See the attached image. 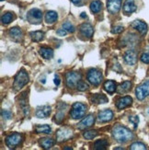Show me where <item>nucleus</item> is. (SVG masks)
I'll return each instance as SVG.
<instances>
[{
    "label": "nucleus",
    "instance_id": "f257e3e1",
    "mask_svg": "<svg viewBox=\"0 0 149 150\" xmlns=\"http://www.w3.org/2000/svg\"><path fill=\"white\" fill-rule=\"evenodd\" d=\"M112 136L118 143H126L133 139V134L128 128L121 125H115L112 128Z\"/></svg>",
    "mask_w": 149,
    "mask_h": 150
},
{
    "label": "nucleus",
    "instance_id": "f03ea898",
    "mask_svg": "<svg viewBox=\"0 0 149 150\" xmlns=\"http://www.w3.org/2000/svg\"><path fill=\"white\" fill-rule=\"evenodd\" d=\"M87 112V106L81 102H76L72 105V109L70 112V116L74 120H78L83 118Z\"/></svg>",
    "mask_w": 149,
    "mask_h": 150
},
{
    "label": "nucleus",
    "instance_id": "7ed1b4c3",
    "mask_svg": "<svg viewBox=\"0 0 149 150\" xmlns=\"http://www.w3.org/2000/svg\"><path fill=\"white\" fill-rule=\"evenodd\" d=\"M28 83H29L28 73L26 72L24 69H22L16 75L13 87H14V88L16 90H19V89H21L24 86H26Z\"/></svg>",
    "mask_w": 149,
    "mask_h": 150
},
{
    "label": "nucleus",
    "instance_id": "20e7f679",
    "mask_svg": "<svg viewBox=\"0 0 149 150\" xmlns=\"http://www.w3.org/2000/svg\"><path fill=\"white\" fill-rule=\"evenodd\" d=\"M87 78H88V82L90 84H92L93 86H99L103 79V76L99 69L92 68L88 71Z\"/></svg>",
    "mask_w": 149,
    "mask_h": 150
},
{
    "label": "nucleus",
    "instance_id": "39448f33",
    "mask_svg": "<svg viewBox=\"0 0 149 150\" xmlns=\"http://www.w3.org/2000/svg\"><path fill=\"white\" fill-rule=\"evenodd\" d=\"M81 75L77 72H67L66 74V83L69 88H75L77 83L81 80Z\"/></svg>",
    "mask_w": 149,
    "mask_h": 150
},
{
    "label": "nucleus",
    "instance_id": "423d86ee",
    "mask_svg": "<svg viewBox=\"0 0 149 150\" xmlns=\"http://www.w3.org/2000/svg\"><path fill=\"white\" fill-rule=\"evenodd\" d=\"M22 142V135L20 134L14 133L11 134L6 138V145L9 148H15L18 146Z\"/></svg>",
    "mask_w": 149,
    "mask_h": 150
},
{
    "label": "nucleus",
    "instance_id": "0eeeda50",
    "mask_svg": "<svg viewBox=\"0 0 149 150\" xmlns=\"http://www.w3.org/2000/svg\"><path fill=\"white\" fill-rule=\"evenodd\" d=\"M135 95H136V98L139 100H143L147 96H149V79L136 88Z\"/></svg>",
    "mask_w": 149,
    "mask_h": 150
},
{
    "label": "nucleus",
    "instance_id": "6e6552de",
    "mask_svg": "<svg viewBox=\"0 0 149 150\" xmlns=\"http://www.w3.org/2000/svg\"><path fill=\"white\" fill-rule=\"evenodd\" d=\"M73 136V131L72 129L68 127H63L59 129L56 133V140L58 142H64L69 140Z\"/></svg>",
    "mask_w": 149,
    "mask_h": 150
},
{
    "label": "nucleus",
    "instance_id": "1a4fd4ad",
    "mask_svg": "<svg viewBox=\"0 0 149 150\" xmlns=\"http://www.w3.org/2000/svg\"><path fill=\"white\" fill-rule=\"evenodd\" d=\"M121 0H108L107 9L111 14H117L121 9Z\"/></svg>",
    "mask_w": 149,
    "mask_h": 150
},
{
    "label": "nucleus",
    "instance_id": "9d476101",
    "mask_svg": "<svg viewBox=\"0 0 149 150\" xmlns=\"http://www.w3.org/2000/svg\"><path fill=\"white\" fill-rule=\"evenodd\" d=\"M124 62L129 64V66H134L137 62V54L136 52H134L133 50L127 51L124 55Z\"/></svg>",
    "mask_w": 149,
    "mask_h": 150
},
{
    "label": "nucleus",
    "instance_id": "9b49d317",
    "mask_svg": "<svg viewBox=\"0 0 149 150\" xmlns=\"http://www.w3.org/2000/svg\"><path fill=\"white\" fill-rule=\"evenodd\" d=\"M95 122V117L92 114L88 115L85 119H83L77 125V128L79 130H85L87 128H89L90 126H92Z\"/></svg>",
    "mask_w": 149,
    "mask_h": 150
},
{
    "label": "nucleus",
    "instance_id": "f8f14e48",
    "mask_svg": "<svg viewBox=\"0 0 149 150\" xmlns=\"http://www.w3.org/2000/svg\"><path fill=\"white\" fill-rule=\"evenodd\" d=\"M113 118V112L111 110H104L99 112L98 115V121L100 122H108L112 121Z\"/></svg>",
    "mask_w": 149,
    "mask_h": 150
},
{
    "label": "nucleus",
    "instance_id": "ddd939ff",
    "mask_svg": "<svg viewBox=\"0 0 149 150\" xmlns=\"http://www.w3.org/2000/svg\"><path fill=\"white\" fill-rule=\"evenodd\" d=\"M80 32L82 33V35L86 36L88 38H90L93 36V33H94V29L91 26V24L89 23H83L81 26H80Z\"/></svg>",
    "mask_w": 149,
    "mask_h": 150
},
{
    "label": "nucleus",
    "instance_id": "4468645a",
    "mask_svg": "<svg viewBox=\"0 0 149 150\" xmlns=\"http://www.w3.org/2000/svg\"><path fill=\"white\" fill-rule=\"evenodd\" d=\"M8 34L9 36L14 40L15 42H19L22 40V37H23V33H22V30L19 29V28H17V27H14V28H11L8 31Z\"/></svg>",
    "mask_w": 149,
    "mask_h": 150
},
{
    "label": "nucleus",
    "instance_id": "2eb2a0df",
    "mask_svg": "<svg viewBox=\"0 0 149 150\" xmlns=\"http://www.w3.org/2000/svg\"><path fill=\"white\" fill-rule=\"evenodd\" d=\"M131 26L143 35L145 34L147 32V25L145 22L141 21H134L133 22H132Z\"/></svg>",
    "mask_w": 149,
    "mask_h": 150
},
{
    "label": "nucleus",
    "instance_id": "dca6fc26",
    "mask_svg": "<svg viewBox=\"0 0 149 150\" xmlns=\"http://www.w3.org/2000/svg\"><path fill=\"white\" fill-rule=\"evenodd\" d=\"M133 102V99L130 96H126V97H122L121 99L117 101L116 103V106L119 110H122L128 106H130Z\"/></svg>",
    "mask_w": 149,
    "mask_h": 150
},
{
    "label": "nucleus",
    "instance_id": "f3484780",
    "mask_svg": "<svg viewBox=\"0 0 149 150\" xmlns=\"http://www.w3.org/2000/svg\"><path fill=\"white\" fill-rule=\"evenodd\" d=\"M50 113H51V107L48 105H44L42 107L38 108L36 110V116L38 118H41V119L47 118L50 115Z\"/></svg>",
    "mask_w": 149,
    "mask_h": 150
},
{
    "label": "nucleus",
    "instance_id": "a211bd4d",
    "mask_svg": "<svg viewBox=\"0 0 149 150\" xmlns=\"http://www.w3.org/2000/svg\"><path fill=\"white\" fill-rule=\"evenodd\" d=\"M136 5L133 0H126L124 5V11L126 14H131L136 10Z\"/></svg>",
    "mask_w": 149,
    "mask_h": 150
},
{
    "label": "nucleus",
    "instance_id": "6ab92c4d",
    "mask_svg": "<svg viewBox=\"0 0 149 150\" xmlns=\"http://www.w3.org/2000/svg\"><path fill=\"white\" fill-rule=\"evenodd\" d=\"M66 105L64 103H60L59 105H58V110H57V112H56V114H55V120H56V122H61L63 120H64V114H66V109L67 108V107H66L64 109V106Z\"/></svg>",
    "mask_w": 149,
    "mask_h": 150
},
{
    "label": "nucleus",
    "instance_id": "aec40b11",
    "mask_svg": "<svg viewBox=\"0 0 149 150\" xmlns=\"http://www.w3.org/2000/svg\"><path fill=\"white\" fill-rule=\"evenodd\" d=\"M58 18V14L57 12L50 10L47 11L46 14H45V21H46L48 24H53L54 23Z\"/></svg>",
    "mask_w": 149,
    "mask_h": 150
},
{
    "label": "nucleus",
    "instance_id": "412c9836",
    "mask_svg": "<svg viewBox=\"0 0 149 150\" xmlns=\"http://www.w3.org/2000/svg\"><path fill=\"white\" fill-rule=\"evenodd\" d=\"M54 143H55L54 140H53L52 138H46V137L41 138L40 141H39V144H40V146L44 149H49L52 146H54Z\"/></svg>",
    "mask_w": 149,
    "mask_h": 150
},
{
    "label": "nucleus",
    "instance_id": "4be33fe9",
    "mask_svg": "<svg viewBox=\"0 0 149 150\" xmlns=\"http://www.w3.org/2000/svg\"><path fill=\"white\" fill-rule=\"evenodd\" d=\"M40 54L44 58V59H51L54 56V51L51 48L42 47L40 48Z\"/></svg>",
    "mask_w": 149,
    "mask_h": 150
},
{
    "label": "nucleus",
    "instance_id": "5701e85b",
    "mask_svg": "<svg viewBox=\"0 0 149 150\" xmlns=\"http://www.w3.org/2000/svg\"><path fill=\"white\" fill-rule=\"evenodd\" d=\"M91 101L96 104H103L108 102V98L103 94H95L91 98Z\"/></svg>",
    "mask_w": 149,
    "mask_h": 150
},
{
    "label": "nucleus",
    "instance_id": "b1692460",
    "mask_svg": "<svg viewBox=\"0 0 149 150\" xmlns=\"http://www.w3.org/2000/svg\"><path fill=\"white\" fill-rule=\"evenodd\" d=\"M90 10L92 13H99L101 10L102 8V3L99 0H94L91 3H90Z\"/></svg>",
    "mask_w": 149,
    "mask_h": 150
},
{
    "label": "nucleus",
    "instance_id": "393cba45",
    "mask_svg": "<svg viewBox=\"0 0 149 150\" xmlns=\"http://www.w3.org/2000/svg\"><path fill=\"white\" fill-rule=\"evenodd\" d=\"M131 87H132V82L131 81H124L122 84H121L119 88H118V92L119 93H125V92H128L129 90L131 89Z\"/></svg>",
    "mask_w": 149,
    "mask_h": 150
},
{
    "label": "nucleus",
    "instance_id": "a878e982",
    "mask_svg": "<svg viewBox=\"0 0 149 150\" xmlns=\"http://www.w3.org/2000/svg\"><path fill=\"white\" fill-rule=\"evenodd\" d=\"M104 89L108 93H113L116 90V83L112 80H108L104 83Z\"/></svg>",
    "mask_w": 149,
    "mask_h": 150
},
{
    "label": "nucleus",
    "instance_id": "bb28decb",
    "mask_svg": "<svg viewBox=\"0 0 149 150\" xmlns=\"http://www.w3.org/2000/svg\"><path fill=\"white\" fill-rule=\"evenodd\" d=\"M44 37V32L41 30L30 32V38L33 42H41Z\"/></svg>",
    "mask_w": 149,
    "mask_h": 150
},
{
    "label": "nucleus",
    "instance_id": "cd10ccee",
    "mask_svg": "<svg viewBox=\"0 0 149 150\" xmlns=\"http://www.w3.org/2000/svg\"><path fill=\"white\" fill-rule=\"evenodd\" d=\"M108 145H109V143L105 139L98 140V141H96L95 144H94V149H96V150H104V149H106Z\"/></svg>",
    "mask_w": 149,
    "mask_h": 150
},
{
    "label": "nucleus",
    "instance_id": "c85d7f7f",
    "mask_svg": "<svg viewBox=\"0 0 149 150\" xmlns=\"http://www.w3.org/2000/svg\"><path fill=\"white\" fill-rule=\"evenodd\" d=\"M35 131L37 133H42V134H51L52 130H51V127L49 125H37L35 128Z\"/></svg>",
    "mask_w": 149,
    "mask_h": 150
},
{
    "label": "nucleus",
    "instance_id": "c756f323",
    "mask_svg": "<svg viewBox=\"0 0 149 150\" xmlns=\"http://www.w3.org/2000/svg\"><path fill=\"white\" fill-rule=\"evenodd\" d=\"M98 134H99L98 131H96V130H90V131H86L85 133H84L83 136L88 140H91V139L97 137Z\"/></svg>",
    "mask_w": 149,
    "mask_h": 150
},
{
    "label": "nucleus",
    "instance_id": "7c9ffc66",
    "mask_svg": "<svg viewBox=\"0 0 149 150\" xmlns=\"http://www.w3.org/2000/svg\"><path fill=\"white\" fill-rule=\"evenodd\" d=\"M29 14L32 17V18H34L36 19H41L42 17V12L41 9H39V8H32L30 10L29 12Z\"/></svg>",
    "mask_w": 149,
    "mask_h": 150
},
{
    "label": "nucleus",
    "instance_id": "2f4dec72",
    "mask_svg": "<svg viewBox=\"0 0 149 150\" xmlns=\"http://www.w3.org/2000/svg\"><path fill=\"white\" fill-rule=\"evenodd\" d=\"M13 19V14L10 12H8L6 13V14H4L2 17H1V21L3 24L6 25V24H9Z\"/></svg>",
    "mask_w": 149,
    "mask_h": 150
},
{
    "label": "nucleus",
    "instance_id": "473e14b6",
    "mask_svg": "<svg viewBox=\"0 0 149 150\" xmlns=\"http://www.w3.org/2000/svg\"><path fill=\"white\" fill-rule=\"evenodd\" d=\"M130 149H131V150H137V149L145 150V149H147V147L145 146V144H143V143L135 142V143H133V144H132V145H131Z\"/></svg>",
    "mask_w": 149,
    "mask_h": 150
},
{
    "label": "nucleus",
    "instance_id": "72a5a7b5",
    "mask_svg": "<svg viewBox=\"0 0 149 150\" xmlns=\"http://www.w3.org/2000/svg\"><path fill=\"white\" fill-rule=\"evenodd\" d=\"M62 27H63L64 30H66V31L71 32V33H73V32H75V30H76V29H75V27H74V25H73V24H71V23L68 22V21L63 23Z\"/></svg>",
    "mask_w": 149,
    "mask_h": 150
},
{
    "label": "nucleus",
    "instance_id": "f704fd0d",
    "mask_svg": "<svg viewBox=\"0 0 149 150\" xmlns=\"http://www.w3.org/2000/svg\"><path fill=\"white\" fill-rule=\"evenodd\" d=\"M76 88H77V89L80 90V91H85V90H87L88 88V84L86 82L80 80L78 83H77Z\"/></svg>",
    "mask_w": 149,
    "mask_h": 150
},
{
    "label": "nucleus",
    "instance_id": "c9c22d12",
    "mask_svg": "<svg viewBox=\"0 0 149 150\" xmlns=\"http://www.w3.org/2000/svg\"><path fill=\"white\" fill-rule=\"evenodd\" d=\"M1 116H2V118L5 119V120H9L11 119V117H12V113L10 110H2V112H1Z\"/></svg>",
    "mask_w": 149,
    "mask_h": 150
},
{
    "label": "nucleus",
    "instance_id": "e433bc0d",
    "mask_svg": "<svg viewBox=\"0 0 149 150\" xmlns=\"http://www.w3.org/2000/svg\"><path fill=\"white\" fill-rule=\"evenodd\" d=\"M141 61L145 63V64H149V52H146V53H144L140 57Z\"/></svg>",
    "mask_w": 149,
    "mask_h": 150
},
{
    "label": "nucleus",
    "instance_id": "4c0bfd02",
    "mask_svg": "<svg viewBox=\"0 0 149 150\" xmlns=\"http://www.w3.org/2000/svg\"><path fill=\"white\" fill-rule=\"evenodd\" d=\"M122 31H124V27H122V26H115V27H113L112 30V32L114 34L121 33Z\"/></svg>",
    "mask_w": 149,
    "mask_h": 150
},
{
    "label": "nucleus",
    "instance_id": "58836bf2",
    "mask_svg": "<svg viewBox=\"0 0 149 150\" xmlns=\"http://www.w3.org/2000/svg\"><path fill=\"white\" fill-rule=\"evenodd\" d=\"M129 121L133 123V125H134V127H136L138 122H139V118H138V116H131L130 118H129Z\"/></svg>",
    "mask_w": 149,
    "mask_h": 150
},
{
    "label": "nucleus",
    "instance_id": "ea45409f",
    "mask_svg": "<svg viewBox=\"0 0 149 150\" xmlns=\"http://www.w3.org/2000/svg\"><path fill=\"white\" fill-rule=\"evenodd\" d=\"M56 33L59 35V36H66V33H67V31L63 28V29H59V30H58L56 31Z\"/></svg>",
    "mask_w": 149,
    "mask_h": 150
},
{
    "label": "nucleus",
    "instance_id": "a19ab883",
    "mask_svg": "<svg viewBox=\"0 0 149 150\" xmlns=\"http://www.w3.org/2000/svg\"><path fill=\"white\" fill-rule=\"evenodd\" d=\"M54 84L56 85V86H59V84H60V82H61V80H60V77H59V76L58 75H56L55 76H54Z\"/></svg>",
    "mask_w": 149,
    "mask_h": 150
},
{
    "label": "nucleus",
    "instance_id": "79ce46f5",
    "mask_svg": "<svg viewBox=\"0 0 149 150\" xmlns=\"http://www.w3.org/2000/svg\"><path fill=\"white\" fill-rule=\"evenodd\" d=\"M71 2H72L73 4H75V5H78V4L81 3V0H71Z\"/></svg>",
    "mask_w": 149,
    "mask_h": 150
},
{
    "label": "nucleus",
    "instance_id": "37998d69",
    "mask_svg": "<svg viewBox=\"0 0 149 150\" xmlns=\"http://www.w3.org/2000/svg\"><path fill=\"white\" fill-rule=\"evenodd\" d=\"M80 17L83 18H87V14H86L85 12H82V13H81V15H80Z\"/></svg>",
    "mask_w": 149,
    "mask_h": 150
},
{
    "label": "nucleus",
    "instance_id": "c03bdc74",
    "mask_svg": "<svg viewBox=\"0 0 149 150\" xmlns=\"http://www.w3.org/2000/svg\"><path fill=\"white\" fill-rule=\"evenodd\" d=\"M64 149H66V150H69V149H72V148H71V147H64Z\"/></svg>",
    "mask_w": 149,
    "mask_h": 150
},
{
    "label": "nucleus",
    "instance_id": "a18cd8bd",
    "mask_svg": "<svg viewBox=\"0 0 149 150\" xmlns=\"http://www.w3.org/2000/svg\"><path fill=\"white\" fill-rule=\"evenodd\" d=\"M115 149L116 150H117V149H121H121H124V148H122V147H115Z\"/></svg>",
    "mask_w": 149,
    "mask_h": 150
},
{
    "label": "nucleus",
    "instance_id": "49530a36",
    "mask_svg": "<svg viewBox=\"0 0 149 150\" xmlns=\"http://www.w3.org/2000/svg\"><path fill=\"white\" fill-rule=\"evenodd\" d=\"M1 1H4V0H1Z\"/></svg>",
    "mask_w": 149,
    "mask_h": 150
}]
</instances>
